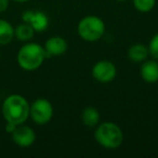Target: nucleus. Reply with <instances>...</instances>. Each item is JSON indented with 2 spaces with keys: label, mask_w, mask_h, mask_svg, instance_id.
I'll return each instance as SVG.
<instances>
[{
  "label": "nucleus",
  "mask_w": 158,
  "mask_h": 158,
  "mask_svg": "<svg viewBox=\"0 0 158 158\" xmlns=\"http://www.w3.org/2000/svg\"><path fill=\"white\" fill-rule=\"evenodd\" d=\"M29 103L23 95L11 94L7 97L1 105L2 116L7 123L23 125L29 117Z\"/></svg>",
  "instance_id": "1"
},
{
  "label": "nucleus",
  "mask_w": 158,
  "mask_h": 158,
  "mask_svg": "<svg viewBox=\"0 0 158 158\" xmlns=\"http://www.w3.org/2000/svg\"><path fill=\"white\" fill-rule=\"evenodd\" d=\"M47 57L46 50L37 42H27L20 48L16 61L22 69L33 72L44 64Z\"/></svg>",
  "instance_id": "2"
},
{
  "label": "nucleus",
  "mask_w": 158,
  "mask_h": 158,
  "mask_svg": "<svg viewBox=\"0 0 158 158\" xmlns=\"http://www.w3.org/2000/svg\"><path fill=\"white\" fill-rule=\"evenodd\" d=\"M94 139L101 146L108 149H115L123 144V133L117 123L105 121L97 127L94 131Z\"/></svg>",
  "instance_id": "3"
},
{
  "label": "nucleus",
  "mask_w": 158,
  "mask_h": 158,
  "mask_svg": "<svg viewBox=\"0 0 158 158\" xmlns=\"http://www.w3.org/2000/svg\"><path fill=\"white\" fill-rule=\"evenodd\" d=\"M77 33L85 41H98L105 33V23L97 15H87L79 21Z\"/></svg>",
  "instance_id": "4"
},
{
  "label": "nucleus",
  "mask_w": 158,
  "mask_h": 158,
  "mask_svg": "<svg viewBox=\"0 0 158 158\" xmlns=\"http://www.w3.org/2000/svg\"><path fill=\"white\" fill-rule=\"evenodd\" d=\"M29 117L36 125H47L53 117V106L47 99L35 100L29 106Z\"/></svg>",
  "instance_id": "5"
},
{
  "label": "nucleus",
  "mask_w": 158,
  "mask_h": 158,
  "mask_svg": "<svg viewBox=\"0 0 158 158\" xmlns=\"http://www.w3.org/2000/svg\"><path fill=\"white\" fill-rule=\"evenodd\" d=\"M117 75V68L115 64L107 60H102L93 65L92 76L93 78L102 84L112 82Z\"/></svg>",
  "instance_id": "6"
},
{
  "label": "nucleus",
  "mask_w": 158,
  "mask_h": 158,
  "mask_svg": "<svg viewBox=\"0 0 158 158\" xmlns=\"http://www.w3.org/2000/svg\"><path fill=\"white\" fill-rule=\"evenodd\" d=\"M12 140L20 147H29L35 143L36 133L31 127L24 125L16 126L15 130L11 133Z\"/></svg>",
  "instance_id": "7"
},
{
  "label": "nucleus",
  "mask_w": 158,
  "mask_h": 158,
  "mask_svg": "<svg viewBox=\"0 0 158 158\" xmlns=\"http://www.w3.org/2000/svg\"><path fill=\"white\" fill-rule=\"evenodd\" d=\"M23 22L31 25L35 31L41 33L44 31L49 26V19L42 11H33L27 10L22 14Z\"/></svg>",
  "instance_id": "8"
},
{
  "label": "nucleus",
  "mask_w": 158,
  "mask_h": 158,
  "mask_svg": "<svg viewBox=\"0 0 158 158\" xmlns=\"http://www.w3.org/2000/svg\"><path fill=\"white\" fill-rule=\"evenodd\" d=\"M44 48L46 50L47 57L60 56V55H63L67 51L68 44L64 38L60 37V36H54V37L49 38L44 42Z\"/></svg>",
  "instance_id": "9"
},
{
  "label": "nucleus",
  "mask_w": 158,
  "mask_h": 158,
  "mask_svg": "<svg viewBox=\"0 0 158 158\" xmlns=\"http://www.w3.org/2000/svg\"><path fill=\"white\" fill-rule=\"evenodd\" d=\"M140 75L147 84L158 81V62L156 60H145L140 68Z\"/></svg>",
  "instance_id": "10"
},
{
  "label": "nucleus",
  "mask_w": 158,
  "mask_h": 158,
  "mask_svg": "<svg viewBox=\"0 0 158 158\" xmlns=\"http://www.w3.org/2000/svg\"><path fill=\"white\" fill-rule=\"evenodd\" d=\"M149 55L148 48L143 44H132L128 50V57L133 63H142Z\"/></svg>",
  "instance_id": "11"
},
{
  "label": "nucleus",
  "mask_w": 158,
  "mask_h": 158,
  "mask_svg": "<svg viewBox=\"0 0 158 158\" xmlns=\"http://www.w3.org/2000/svg\"><path fill=\"white\" fill-rule=\"evenodd\" d=\"M14 39V27L8 21L0 19V46H7Z\"/></svg>",
  "instance_id": "12"
},
{
  "label": "nucleus",
  "mask_w": 158,
  "mask_h": 158,
  "mask_svg": "<svg viewBox=\"0 0 158 158\" xmlns=\"http://www.w3.org/2000/svg\"><path fill=\"white\" fill-rule=\"evenodd\" d=\"M81 120L86 127L92 128L98 126L100 121V113L95 107L88 106L81 113Z\"/></svg>",
  "instance_id": "13"
},
{
  "label": "nucleus",
  "mask_w": 158,
  "mask_h": 158,
  "mask_svg": "<svg viewBox=\"0 0 158 158\" xmlns=\"http://www.w3.org/2000/svg\"><path fill=\"white\" fill-rule=\"evenodd\" d=\"M35 33L36 31H34L31 25L25 22L18 25L14 28V37L18 40H20V41H24V42L29 41L31 39H33Z\"/></svg>",
  "instance_id": "14"
},
{
  "label": "nucleus",
  "mask_w": 158,
  "mask_h": 158,
  "mask_svg": "<svg viewBox=\"0 0 158 158\" xmlns=\"http://www.w3.org/2000/svg\"><path fill=\"white\" fill-rule=\"evenodd\" d=\"M156 0H133V6L139 12L147 13L155 7Z\"/></svg>",
  "instance_id": "15"
},
{
  "label": "nucleus",
  "mask_w": 158,
  "mask_h": 158,
  "mask_svg": "<svg viewBox=\"0 0 158 158\" xmlns=\"http://www.w3.org/2000/svg\"><path fill=\"white\" fill-rule=\"evenodd\" d=\"M148 52L155 60H158V33L153 36L148 44Z\"/></svg>",
  "instance_id": "16"
},
{
  "label": "nucleus",
  "mask_w": 158,
  "mask_h": 158,
  "mask_svg": "<svg viewBox=\"0 0 158 158\" xmlns=\"http://www.w3.org/2000/svg\"><path fill=\"white\" fill-rule=\"evenodd\" d=\"M10 0H0V13L5 12L9 8Z\"/></svg>",
  "instance_id": "17"
},
{
  "label": "nucleus",
  "mask_w": 158,
  "mask_h": 158,
  "mask_svg": "<svg viewBox=\"0 0 158 158\" xmlns=\"http://www.w3.org/2000/svg\"><path fill=\"white\" fill-rule=\"evenodd\" d=\"M15 128H16V125H13V123H7V125H6V131L11 134L12 132L15 130Z\"/></svg>",
  "instance_id": "18"
},
{
  "label": "nucleus",
  "mask_w": 158,
  "mask_h": 158,
  "mask_svg": "<svg viewBox=\"0 0 158 158\" xmlns=\"http://www.w3.org/2000/svg\"><path fill=\"white\" fill-rule=\"evenodd\" d=\"M13 1H16V2H27V1H31V0H13Z\"/></svg>",
  "instance_id": "19"
},
{
  "label": "nucleus",
  "mask_w": 158,
  "mask_h": 158,
  "mask_svg": "<svg viewBox=\"0 0 158 158\" xmlns=\"http://www.w3.org/2000/svg\"><path fill=\"white\" fill-rule=\"evenodd\" d=\"M116 1H119V2H123V1H127V0H116Z\"/></svg>",
  "instance_id": "20"
},
{
  "label": "nucleus",
  "mask_w": 158,
  "mask_h": 158,
  "mask_svg": "<svg viewBox=\"0 0 158 158\" xmlns=\"http://www.w3.org/2000/svg\"><path fill=\"white\" fill-rule=\"evenodd\" d=\"M0 103H1V98H0Z\"/></svg>",
  "instance_id": "21"
}]
</instances>
